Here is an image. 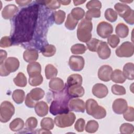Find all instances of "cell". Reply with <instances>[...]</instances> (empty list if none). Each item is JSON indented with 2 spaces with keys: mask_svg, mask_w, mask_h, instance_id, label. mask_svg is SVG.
<instances>
[{
  "mask_svg": "<svg viewBox=\"0 0 134 134\" xmlns=\"http://www.w3.org/2000/svg\"><path fill=\"white\" fill-rule=\"evenodd\" d=\"M85 2H86L85 0V1H73V3L75 6H77L79 5L82 4L83 3H85Z\"/></svg>",
  "mask_w": 134,
  "mask_h": 134,
  "instance_id": "6f0895ef",
  "label": "cell"
},
{
  "mask_svg": "<svg viewBox=\"0 0 134 134\" xmlns=\"http://www.w3.org/2000/svg\"><path fill=\"white\" fill-rule=\"evenodd\" d=\"M25 103V105L29 108H34V107H35V106L37 103V102L34 101L30 97L28 94L27 95V96L26 97Z\"/></svg>",
  "mask_w": 134,
  "mask_h": 134,
  "instance_id": "f5cc1de1",
  "label": "cell"
},
{
  "mask_svg": "<svg viewBox=\"0 0 134 134\" xmlns=\"http://www.w3.org/2000/svg\"><path fill=\"white\" fill-rule=\"evenodd\" d=\"M99 127L98 123L94 120H89L85 126V131L88 133H94L98 130Z\"/></svg>",
  "mask_w": 134,
  "mask_h": 134,
  "instance_id": "8d00e7d4",
  "label": "cell"
},
{
  "mask_svg": "<svg viewBox=\"0 0 134 134\" xmlns=\"http://www.w3.org/2000/svg\"><path fill=\"white\" fill-rule=\"evenodd\" d=\"M115 52L118 57H131L134 52L133 44L129 41H125L116 49Z\"/></svg>",
  "mask_w": 134,
  "mask_h": 134,
  "instance_id": "ba28073f",
  "label": "cell"
},
{
  "mask_svg": "<svg viewBox=\"0 0 134 134\" xmlns=\"http://www.w3.org/2000/svg\"><path fill=\"white\" fill-rule=\"evenodd\" d=\"M76 116L72 112L60 114L54 118L55 125L60 128H65L71 126L75 120Z\"/></svg>",
  "mask_w": 134,
  "mask_h": 134,
  "instance_id": "8992f818",
  "label": "cell"
},
{
  "mask_svg": "<svg viewBox=\"0 0 134 134\" xmlns=\"http://www.w3.org/2000/svg\"><path fill=\"white\" fill-rule=\"evenodd\" d=\"M127 107V102L124 98H117L115 99L112 105V108L114 112L119 115L123 114Z\"/></svg>",
  "mask_w": 134,
  "mask_h": 134,
  "instance_id": "8fae6325",
  "label": "cell"
},
{
  "mask_svg": "<svg viewBox=\"0 0 134 134\" xmlns=\"http://www.w3.org/2000/svg\"><path fill=\"white\" fill-rule=\"evenodd\" d=\"M100 41L96 38H92L86 43L88 49L92 52H96Z\"/></svg>",
  "mask_w": 134,
  "mask_h": 134,
  "instance_id": "ab89813d",
  "label": "cell"
},
{
  "mask_svg": "<svg viewBox=\"0 0 134 134\" xmlns=\"http://www.w3.org/2000/svg\"><path fill=\"white\" fill-rule=\"evenodd\" d=\"M85 109L87 114L92 116L95 119H103L106 116L105 109L103 107L99 106L97 102L92 98H90L86 100Z\"/></svg>",
  "mask_w": 134,
  "mask_h": 134,
  "instance_id": "277c9868",
  "label": "cell"
},
{
  "mask_svg": "<svg viewBox=\"0 0 134 134\" xmlns=\"http://www.w3.org/2000/svg\"><path fill=\"white\" fill-rule=\"evenodd\" d=\"M107 42L109 45L113 48H116L120 42L119 37L116 35H111L108 37Z\"/></svg>",
  "mask_w": 134,
  "mask_h": 134,
  "instance_id": "7dc6e473",
  "label": "cell"
},
{
  "mask_svg": "<svg viewBox=\"0 0 134 134\" xmlns=\"http://www.w3.org/2000/svg\"><path fill=\"white\" fill-rule=\"evenodd\" d=\"M98 35L102 38H108L113 32V27L112 25L106 21L100 22L96 29Z\"/></svg>",
  "mask_w": 134,
  "mask_h": 134,
  "instance_id": "9c48e42d",
  "label": "cell"
},
{
  "mask_svg": "<svg viewBox=\"0 0 134 134\" xmlns=\"http://www.w3.org/2000/svg\"><path fill=\"white\" fill-rule=\"evenodd\" d=\"M70 14L75 19L78 21L83 18L85 15V11L81 7H76L72 9Z\"/></svg>",
  "mask_w": 134,
  "mask_h": 134,
  "instance_id": "74e56055",
  "label": "cell"
},
{
  "mask_svg": "<svg viewBox=\"0 0 134 134\" xmlns=\"http://www.w3.org/2000/svg\"><path fill=\"white\" fill-rule=\"evenodd\" d=\"M104 16L105 18L110 22H115L118 18L116 12L111 8H107L105 10Z\"/></svg>",
  "mask_w": 134,
  "mask_h": 134,
  "instance_id": "d590c367",
  "label": "cell"
},
{
  "mask_svg": "<svg viewBox=\"0 0 134 134\" xmlns=\"http://www.w3.org/2000/svg\"><path fill=\"white\" fill-rule=\"evenodd\" d=\"M53 17L56 24L61 25L63 23L65 18V13L62 10H59L53 13Z\"/></svg>",
  "mask_w": 134,
  "mask_h": 134,
  "instance_id": "836d02e7",
  "label": "cell"
},
{
  "mask_svg": "<svg viewBox=\"0 0 134 134\" xmlns=\"http://www.w3.org/2000/svg\"><path fill=\"white\" fill-rule=\"evenodd\" d=\"M116 33L118 37L125 38L128 35L129 28L124 23H119L116 27Z\"/></svg>",
  "mask_w": 134,
  "mask_h": 134,
  "instance_id": "4316f807",
  "label": "cell"
},
{
  "mask_svg": "<svg viewBox=\"0 0 134 134\" xmlns=\"http://www.w3.org/2000/svg\"><path fill=\"white\" fill-rule=\"evenodd\" d=\"M27 71L29 76L40 74L41 72V65L36 62L30 63L27 65Z\"/></svg>",
  "mask_w": 134,
  "mask_h": 134,
  "instance_id": "7402d4cb",
  "label": "cell"
},
{
  "mask_svg": "<svg viewBox=\"0 0 134 134\" xmlns=\"http://www.w3.org/2000/svg\"><path fill=\"white\" fill-rule=\"evenodd\" d=\"M25 97V93L22 90L17 89L15 90L12 94V98L13 100L17 104L23 103Z\"/></svg>",
  "mask_w": 134,
  "mask_h": 134,
  "instance_id": "f546056e",
  "label": "cell"
},
{
  "mask_svg": "<svg viewBox=\"0 0 134 134\" xmlns=\"http://www.w3.org/2000/svg\"><path fill=\"white\" fill-rule=\"evenodd\" d=\"M48 105L43 101L37 102L35 106V110L36 114L39 117H44L48 113Z\"/></svg>",
  "mask_w": 134,
  "mask_h": 134,
  "instance_id": "44dd1931",
  "label": "cell"
},
{
  "mask_svg": "<svg viewBox=\"0 0 134 134\" xmlns=\"http://www.w3.org/2000/svg\"><path fill=\"white\" fill-rule=\"evenodd\" d=\"M85 121L83 118H79L76 121L74 128L77 132H82L84 130Z\"/></svg>",
  "mask_w": 134,
  "mask_h": 134,
  "instance_id": "816d5d0a",
  "label": "cell"
},
{
  "mask_svg": "<svg viewBox=\"0 0 134 134\" xmlns=\"http://www.w3.org/2000/svg\"><path fill=\"white\" fill-rule=\"evenodd\" d=\"M7 55V53L6 51L1 50L0 51V64L4 63V60L6 59Z\"/></svg>",
  "mask_w": 134,
  "mask_h": 134,
  "instance_id": "11a10c76",
  "label": "cell"
},
{
  "mask_svg": "<svg viewBox=\"0 0 134 134\" xmlns=\"http://www.w3.org/2000/svg\"><path fill=\"white\" fill-rule=\"evenodd\" d=\"M10 74L5 68L3 63L1 64L0 65V74L1 76H6Z\"/></svg>",
  "mask_w": 134,
  "mask_h": 134,
  "instance_id": "db71d44e",
  "label": "cell"
},
{
  "mask_svg": "<svg viewBox=\"0 0 134 134\" xmlns=\"http://www.w3.org/2000/svg\"><path fill=\"white\" fill-rule=\"evenodd\" d=\"M85 60L83 57L79 55H72L70 57L69 65L70 69L74 71H80L84 67Z\"/></svg>",
  "mask_w": 134,
  "mask_h": 134,
  "instance_id": "30bf717a",
  "label": "cell"
},
{
  "mask_svg": "<svg viewBox=\"0 0 134 134\" xmlns=\"http://www.w3.org/2000/svg\"><path fill=\"white\" fill-rule=\"evenodd\" d=\"M12 38L8 36H5L1 38L0 40V47L1 48H7L13 44Z\"/></svg>",
  "mask_w": 134,
  "mask_h": 134,
  "instance_id": "681fc988",
  "label": "cell"
},
{
  "mask_svg": "<svg viewBox=\"0 0 134 134\" xmlns=\"http://www.w3.org/2000/svg\"><path fill=\"white\" fill-rule=\"evenodd\" d=\"M45 76L47 79H52L56 77L58 74V70L51 64H47L45 67Z\"/></svg>",
  "mask_w": 134,
  "mask_h": 134,
  "instance_id": "f1b7e54d",
  "label": "cell"
},
{
  "mask_svg": "<svg viewBox=\"0 0 134 134\" xmlns=\"http://www.w3.org/2000/svg\"><path fill=\"white\" fill-rule=\"evenodd\" d=\"M124 119L128 121H133L134 120V109L131 106L127 107L126 111L123 113Z\"/></svg>",
  "mask_w": 134,
  "mask_h": 134,
  "instance_id": "ee69618b",
  "label": "cell"
},
{
  "mask_svg": "<svg viewBox=\"0 0 134 134\" xmlns=\"http://www.w3.org/2000/svg\"><path fill=\"white\" fill-rule=\"evenodd\" d=\"M119 130L121 133L131 134L133 132L134 127L132 124L129 123H124L120 126Z\"/></svg>",
  "mask_w": 134,
  "mask_h": 134,
  "instance_id": "7bdbcfd3",
  "label": "cell"
},
{
  "mask_svg": "<svg viewBox=\"0 0 134 134\" xmlns=\"http://www.w3.org/2000/svg\"><path fill=\"white\" fill-rule=\"evenodd\" d=\"M15 84L19 87H25L27 85V79L24 74L19 72L13 80Z\"/></svg>",
  "mask_w": 134,
  "mask_h": 134,
  "instance_id": "1f68e13d",
  "label": "cell"
},
{
  "mask_svg": "<svg viewBox=\"0 0 134 134\" xmlns=\"http://www.w3.org/2000/svg\"><path fill=\"white\" fill-rule=\"evenodd\" d=\"M61 4L63 5H68L71 3V1H59Z\"/></svg>",
  "mask_w": 134,
  "mask_h": 134,
  "instance_id": "680465c9",
  "label": "cell"
},
{
  "mask_svg": "<svg viewBox=\"0 0 134 134\" xmlns=\"http://www.w3.org/2000/svg\"><path fill=\"white\" fill-rule=\"evenodd\" d=\"M97 52L98 57L103 60L109 58L111 54V50L107 43L102 41H100L98 45Z\"/></svg>",
  "mask_w": 134,
  "mask_h": 134,
  "instance_id": "2e32d148",
  "label": "cell"
},
{
  "mask_svg": "<svg viewBox=\"0 0 134 134\" xmlns=\"http://www.w3.org/2000/svg\"><path fill=\"white\" fill-rule=\"evenodd\" d=\"M83 79L79 74H73L70 75L67 79L65 86L70 87L74 85H82Z\"/></svg>",
  "mask_w": 134,
  "mask_h": 134,
  "instance_id": "603a6c76",
  "label": "cell"
},
{
  "mask_svg": "<svg viewBox=\"0 0 134 134\" xmlns=\"http://www.w3.org/2000/svg\"><path fill=\"white\" fill-rule=\"evenodd\" d=\"M112 72L113 69L110 65H103L98 69V77L104 82H108L110 80Z\"/></svg>",
  "mask_w": 134,
  "mask_h": 134,
  "instance_id": "7c38bea8",
  "label": "cell"
},
{
  "mask_svg": "<svg viewBox=\"0 0 134 134\" xmlns=\"http://www.w3.org/2000/svg\"><path fill=\"white\" fill-rule=\"evenodd\" d=\"M24 126V120L19 118L14 119L9 124V128L13 131H18L21 130Z\"/></svg>",
  "mask_w": 134,
  "mask_h": 134,
  "instance_id": "83f0119b",
  "label": "cell"
},
{
  "mask_svg": "<svg viewBox=\"0 0 134 134\" xmlns=\"http://www.w3.org/2000/svg\"><path fill=\"white\" fill-rule=\"evenodd\" d=\"M93 24L91 20L86 18L82 19L78 25L77 37L79 40L83 42H87L92 38Z\"/></svg>",
  "mask_w": 134,
  "mask_h": 134,
  "instance_id": "3957f363",
  "label": "cell"
},
{
  "mask_svg": "<svg viewBox=\"0 0 134 134\" xmlns=\"http://www.w3.org/2000/svg\"><path fill=\"white\" fill-rule=\"evenodd\" d=\"M28 95L34 101L37 102L43 97L44 96V91L41 88H35L31 90L30 93H28Z\"/></svg>",
  "mask_w": 134,
  "mask_h": 134,
  "instance_id": "484cf974",
  "label": "cell"
},
{
  "mask_svg": "<svg viewBox=\"0 0 134 134\" xmlns=\"http://www.w3.org/2000/svg\"><path fill=\"white\" fill-rule=\"evenodd\" d=\"M38 125V121L37 119L34 117H30L28 118L26 121L25 126L28 130H32L34 129Z\"/></svg>",
  "mask_w": 134,
  "mask_h": 134,
  "instance_id": "f6af8a7d",
  "label": "cell"
},
{
  "mask_svg": "<svg viewBox=\"0 0 134 134\" xmlns=\"http://www.w3.org/2000/svg\"><path fill=\"white\" fill-rule=\"evenodd\" d=\"M49 87L53 92L58 93L62 91L64 89L65 85L63 81L61 79L54 77L49 81Z\"/></svg>",
  "mask_w": 134,
  "mask_h": 134,
  "instance_id": "e0dca14e",
  "label": "cell"
},
{
  "mask_svg": "<svg viewBox=\"0 0 134 134\" xmlns=\"http://www.w3.org/2000/svg\"><path fill=\"white\" fill-rule=\"evenodd\" d=\"M111 92L113 94L116 95H123L126 93V91L125 87L117 84H114L112 86Z\"/></svg>",
  "mask_w": 134,
  "mask_h": 134,
  "instance_id": "bcb514c9",
  "label": "cell"
},
{
  "mask_svg": "<svg viewBox=\"0 0 134 134\" xmlns=\"http://www.w3.org/2000/svg\"><path fill=\"white\" fill-rule=\"evenodd\" d=\"M68 95L72 98L81 97L84 94V89L81 85H74L70 87L65 86Z\"/></svg>",
  "mask_w": 134,
  "mask_h": 134,
  "instance_id": "ac0fdd59",
  "label": "cell"
},
{
  "mask_svg": "<svg viewBox=\"0 0 134 134\" xmlns=\"http://www.w3.org/2000/svg\"><path fill=\"white\" fill-rule=\"evenodd\" d=\"M15 2L20 6H26V5H27L29 4L31 2V1H29V0L18 1V0H16V1H15Z\"/></svg>",
  "mask_w": 134,
  "mask_h": 134,
  "instance_id": "9f6ffc18",
  "label": "cell"
},
{
  "mask_svg": "<svg viewBox=\"0 0 134 134\" xmlns=\"http://www.w3.org/2000/svg\"><path fill=\"white\" fill-rule=\"evenodd\" d=\"M56 52V48L52 44H47L43 46L41 50L42 55L46 57H50L54 55Z\"/></svg>",
  "mask_w": 134,
  "mask_h": 134,
  "instance_id": "4dcf8cb0",
  "label": "cell"
},
{
  "mask_svg": "<svg viewBox=\"0 0 134 134\" xmlns=\"http://www.w3.org/2000/svg\"><path fill=\"white\" fill-rule=\"evenodd\" d=\"M114 8L116 13L123 18L127 23L131 25L134 24V11L128 5L117 3L115 5Z\"/></svg>",
  "mask_w": 134,
  "mask_h": 134,
  "instance_id": "5b68a950",
  "label": "cell"
},
{
  "mask_svg": "<svg viewBox=\"0 0 134 134\" xmlns=\"http://www.w3.org/2000/svg\"><path fill=\"white\" fill-rule=\"evenodd\" d=\"M86 7L88 9H100L102 7L101 2L97 0H93L88 2L86 5Z\"/></svg>",
  "mask_w": 134,
  "mask_h": 134,
  "instance_id": "f907efd6",
  "label": "cell"
},
{
  "mask_svg": "<svg viewBox=\"0 0 134 134\" xmlns=\"http://www.w3.org/2000/svg\"><path fill=\"white\" fill-rule=\"evenodd\" d=\"M86 50V47L81 43H76L71 48V51L74 54H81L85 53Z\"/></svg>",
  "mask_w": 134,
  "mask_h": 134,
  "instance_id": "f35d334b",
  "label": "cell"
},
{
  "mask_svg": "<svg viewBox=\"0 0 134 134\" xmlns=\"http://www.w3.org/2000/svg\"><path fill=\"white\" fill-rule=\"evenodd\" d=\"M40 126L44 130H52L54 127V121L50 117H44L41 120Z\"/></svg>",
  "mask_w": 134,
  "mask_h": 134,
  "instance_id": "d6a6232c",
  "label": "cell"
},
{
  "mask_svg": "<svg viewBox=\"0 0 134 134\" xmlns=\"http://www.w3.org/2000/svg\"><path fill=\"white\" fill-rule=\"evenodd\" d=\"M39 57V53L37 50L35 49H28L23 53L24 60L29 63L35 62Z\"/></svg>",
  "mask_w": 134,
  "mask_h": 134,
  "instance_id": "ffe728a7",
  "label": "cell"
},
{
  "mask_svg": "<svg viewBox=\"0 0 134 134\" xmlns=\"http://www.w3.org/2000/svg\"><path fill=\"white\" fill-rule=\"evenodd\" d=\"M77 23L78 21L75 19L72 16L71 14H69L68 15L67 18L65 23V27L69 30H73L75 28Z\"/></svg>",
  "mask_w": 134,
  "mask_h": 134,
  "instance_id": "e575fe53",
  "label": "cell"
},
{
  "mask_svg": "<svg viewBox=\"0 0 134 134\" xmlns=\"http://www.w3.org/2000/svg\"><path fill=\"white\" fill-rule=\"evenodd\" d=\"M43 80V77L41 74L29 76V83L31 86H37L42 83Z\"/></svg>",
  "mask_w": 134,
  "mask_h": 134,
  "instance_id": "b9f144b4",
  "label": "cell"
},
{
  "mask_svg": "<svg viewBox=\"0 0 134 134\" xmlns=\"http://www.w3.org/2000/svg\"><path fill=\"white\" fill-rule=\"evenodd\" d=\"M108 93L107 86L102 83L95 84L92 88L93 94L97 98H103L105 97Z\"/></svg>",
  "mask_w": 134,
  "mask_h": 134,
  "instance_id": "5bb4252c",
  "label": "cell"
},
{
  "mask_svg": "<svg viewBox=\"0 0 134 134\" xmlns=\"http://www.w3.org/2000/svg\"><path fill=\"white\" fill-rule=\"evenodd\" d=\"M57 93L50 107V113L53 115H57L68 113V103L71 97L68 95L65 87L62 91Z\"/></svg>",
  "mask_w": 134,
  "mask_h": 134,
  "instance_id": "7a4b0ae2",
  "label": "cell"
},
{
  "mask_svg": "<svg viewBox=\"0 0 134 134\" xmlns=\"http://www.w3.org/2000/svg\"><path fill=\"white\" fill-rule=\"evenodd\" d=\"M6 70L9 72H14L18 70L19 66L18 59L15 57H8L3 63Z\"/></svg>",
  "mask_w": 134,
  "mask_h": 134,
  "instance_id": "9a60e30c",
  "label": "cell"
},
{
  "mask_svg": "<svg viewBox=\"0 0 134 134\" xmlns=\"http://www.w3.org/2000/svg\"><path fill=\"white\" fill-rule=\"evenodd\" d=\"M18 8L14 4L6 5L2 12V16L5 19H9L13 18L18 12Z\"/></svg>",
  "mask_w": 134,
  "mask_h": 134,
  "instance_id": "d6986e66",
  "label": "cell"
},
{
  "mask_svg": "<svg viewBox=\"0 0 134 134\" xmlns=\"http://www.w3.org/2000/svg\"><path fill=\"white\" fill-rule=\"evenodd\" d=\"M42 3L47 8L53 10L59 8L61 6L59 1H43Z\"/></svg>",
  "mask_w": 134,
  "mask_h": 134,
  "instance_id": "c3c4849f",
  "label": "cell"
},
{
  "mask_svg": "<svg viewBox=\"0 0 134 134\" xmlns=\"http://www.w3.org/2000/svg\"><path fill=\"white\" fill-rule=\"evenodd\" d=\"M101 12L99 9H88L85 14V18L88 20H91L92 18H99L100 16Z\"/></svg>",
  "mask_w": 134,
  "mask_h": 134,
  "instance_id": "60d3db41",
  "label": "cell"
},
{
  "mask_svg": "<svg viewBox=\"0 0 134 134\" xmlns=\"http://www.w3.org/2000/svg\"><path fill=\"white\" fill-rule=\"evenodd\" d=\"M134 64L133 63L128 62L125 64L123 67V74L129 80L134 79Z\"/></svg>",
  "mask_w": 134,
  "mask_h": 134,
  "instance_id": "cb8c5ba5",
  "label": "cell"
},
{
  "mask_svg": "<svg viewBox=\"0 0 134 134\" xmlns=\"http://www.w3.org/2000/svg\"><path fill=\"white\" fill-rule=\"evenodd\" d=\"M69 108L70 110L75 112L84 113L85 109V104L82 99H73L69 101Z\"/></svg>",
  "mask_w": 134,
  "mask_h": 134,
  "instance_id": "4fadbf2b",
  "label": "cell"
},
{
  "mask_svg": "<svg viewBox=\"0 0 134 134\" xmlns=\"http://www.w3.org/2000/svg\"><path fill=\"white\" fill-rule=\"evenodd\" d=\"M38 14V6L32 5L23 8L16 16L13 42L20 43L30 41L33 36Z\"/></svg>",
  "mask_w": 134,
  "mask_h": 134,
  "instance_id": "6da1fadb",
  "label": "cell"
},
{
  "mask_svg": "<svg viewBox=\"0 0 134 134\" xmlns=\"http://www.w3.org/2000/svg\"><path fill=\"white\" fill-rule=\"evenodd\" d=\"M15 113V107L9 101H4L0 106V121L2 123L8 121Z\"/></svg>",
  "mask_w": 134,
  "mask_h": 134,
  "instance_id": "52a82bcc",
  "label": "cell"
},
{
  "mask_svg": "<svg viewBox=\"0 0 134 134\" xmlns=\"http://www.w3.org/2000/svg\"><path fill=\"white\" fill-rule=\"evenodd\" d=\"M110 80L116 83H123L126 79L120 70L116 69L112 72Z\"/></svg>",
  "mask_w": 134,
  "mask_h": 134,
  "instance_id": "d4e9b609",
  "label": "cell"
}]
</instances>
